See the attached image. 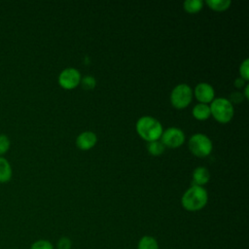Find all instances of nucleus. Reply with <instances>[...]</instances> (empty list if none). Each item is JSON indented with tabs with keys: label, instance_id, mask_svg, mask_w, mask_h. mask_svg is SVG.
<instances>
[{
	"label": "nucleus",
	"instance_id": "nucleus-1",
	"mask_svg": "<svg viewBox=\"0 0 249 249\" xmlns=\"http://www.w3.org/2000/svg\"><path fill=\"white\" fill-rule=\"evenodd\" d=\"M208 200L207 191L201 187L193 185L182 196V206L188 211H198L202 209Z\"/></svg>",
	"mask_w": 249,
	"mask_h": 249
},
{
	"label": "nucleus",
	"instance_id": "nucleus-2",
	"mask_svg": "<svg viewBox=\"0 0 249 249\" xmlns=\"http://www.w3.org/2000/svg\"><path fill=\"white\" fill-rule=\"evenodd\" d=\"M135 128L138 135L147 142L159 140L163 132L161 124L156 118L151 116H143L139 118Z\"/></svg>",
	"mask_w": 249,
	"mask_h": 249
},
{
	"label": "nucleus",
	"instance_id": "nucleus-3",
	"mask_svg": "<svg viewBox=\"0 0 249 249\" xmlns=\"http://www.w3.org/2000/svg\"><path fill=\"white\" fill-rule=\"evenodd\" d=\"M209 107L212 117L219 123H229L233 117V105L229 99L225 97L214 98Z\"/></svg>",
	"mask_w": 249,
	"mask_h": 249
},
{
	"label": "nucleus",
	"instance_id": "nucleus-4",
	"mask_svg": "<svg viewBox=\"0 0 249 249\" xmlns=\"http://www.w3.org/2000/svg\"><path fill=\"white\" fill-rule=\"evenodd\" d=\"M212 141L203 133H195L189 139V149L193 155L198 158H205L212 152Z\"/></svg>",
	"mask_w": 249,
	"mask_h": 249
},
{
	"label": "nucleus",
	"instance_id": "nucleus-5",
	"mask_svg": "<svg viewBox=\"0 0 249 249\" xmlns=\"http://www.w3.org/2000/svg\"><path fill=\"white\" fill-rule=\"evenodd\" d=\"M193 89L187 84L175 86L170 94V102L176 109L186 108L193 99Z\"/></svg>",
	"mask_w": 249,
	"mask_h": 249
},
{
	"label": "nucleus",
	"instance_id": "nucleus-6",
	"mask_svg": "<svg viewBox=\"0 0 249 249\" xmlns=\"http://www.w3.org/2000/svg\"><path fill=\"white\" fill-rule=\"evenodd\" d=\"M161 143L164 145V147H169V148H178L180 147L184 141H185V133L183 132L182 129L179 127H168L166 128L161 136Z\"/></svg>",
	"mask_w": 249,
	"mask_h": 249
},
{
	"label": "nucleus",
	"instance_id": "nucleus-7",
	"mask_svg": "<svg viewBox=\"0 0 249 249\" xmlns=\"http://www.w3.org/2000/svg\"><path fill=\"white\" fill-rule=\"evenodd\" d=\"M81 73L73 67L63 69L58 76V84L62 89H73L81 82Z\"/></svg>",
	"mask_w": 249,
	"mask_h": 249
},
{
	"label": "nucleus",
	"instance_id": "nucleus-8",
	"mask_svg": "<svg viewBox=\"0 0 249 249\" xmlns=\"http://www.w3.org/2000/svg\"><path fill=\"white\" fill-rule=\"evenodd\" d=\"M215 91L213 87L208 83H199L195 88V96L199 103L208 104L214 99Z\"/></svg>",
	"mask_w": 249,
	"mask_h": 249
},
{
	"label": "nucleus",
	"instance_id": "nucleus-9",
	"mask_svg": "<svg viewBox=\"0 0 249 249\" xmlns=\"http://www.w3.org/2000/svg\"><path fill=\"white\" fill-rule=\"evenodd\" d=\"M97 141L96 134L92 131H83L76 138V146L83 151L91 149Z\"/></svg>",
	"mask_w": 249,
	"mask_h": 249
},
{
	"label": "nucleus",
	"instance_id": "nucleus-10",
	"mask_svg": "<svg viewBox=\"0 0 249 249\" xmlns=\"http://www.w3.org/2000/svg\"><path fill=\"white\" fill-rule=\"evenodd\" d=\"M210 180V172L204 166H198L193 171L194 185L203 186Z\"/></svg>",
	"mask_w": 249,
	"mask_h": 249
},
{
	"label": "nucleus",
	"instance_id": "nucleus-11",
	"mask_svg": "<svg viewBox=\"0 0 249 249\" xmlns=\"http://www.w3.org/2000/svg\"><path fill=\"white\" fill-rule=\"evenodd\" d=\"M192 114L195 119L198 121H204L207 120L211 113H210V107L208 104H203V103H197L195 105V107L192 110Z\"/></svg>",
	"mask_w": 249,
	"mask_h": 249
},
{
	"label": "nucleus",
	"instance_id": "nucleus-12",
	"mask_svg": "<svg viewBox=\"0 0 249 249\" xmlns=\"http://www.w3.org/2000/svg\"><path fill=\"white\" fill-rule=\"evenodd\" d=\"M13 170L7 159L0 157V183H6L11 180Z\"/></svg>",
	"mask_w": 249,
	"mask_h": 249
},
{
	"label": "nucleus",
	"instance_id": "nucleus-13",
	"mask_svg": "<svg viewBox=\"0 0 249 249\" xmlns=\"http://www.w3.org/2000/svg\"><path fill=\"white\" fill-rule=\"evenodd\" d=\"M137 249H159L157 239L151 235H144L138 242Z\"/></svg>",
	"mask_w": 249,
	"mask_h": 249
},
{
	"label": "nucleus",
	"instance_id": "nucleus-14",
	"mask_svg": "<svg viewBox=\"0 0 249 249\" xmlns=\"http://www.w3.org/2000/svg\"><path fill=\"white\" fill-rule=\"evenodd\" d=\"M206 4L213 11L223 12L229 9L231 2V0H206Z\"/></svg>",
	"mask_w": 249,
	"mask_h": 249
},
{
	"label": "nucleus",
	"instance_id": "nucleus-15",
	"mask_svg": "<svg viewBox=\"0 0 249 249\" xmlns=\"http://www.w3.org/2000/svg\"><path fill=\"white\" fill-rule=\"evenodd\" d=\"M184 10L188 13L195 14L199 12L203 7V2L201 0H186L183 3Z\"/></svg>",
	"mask_w": 249,
	"mask_h": 249
},
{
	"label": "nucleus",
	"instance_id": "nucleus-16",
	"mask_svg": "<svg viewBox=\"0 0 249 249\" xmlns=\"http://www.w3.org/2000/svg\"><path fill=\"white\" fill-rule=\"evenodd\" d=\"M147 150L152 156H160L164 151V145L160 140L148 142Z\"/></svg>",
	"mask_w": 249,
	"mask_h": 249
},
{
	"label": "nucleus",
	"instance_id": "nucleus-17",
	"mask_svg": "<svg viewBox=\"0 0 249 249\" xmlns=\"http://www.w3.org/2000/svg\"><path fill=\"white\" fill-rule=\"evenodd\" d=\"M80 84L82 85V88L85 89H92L96 85V81L93 76L87 75V76L81 78Z\"/></svg>",
	"mask_w": 249,
	"mask_h": 249
},
{
	"label": "nucleus",
	"instance_id": "nucleus-18",
	"mask_svg": "<svg viewBox=\"0 0 249 249\" xmlns=\"http://www.w3.org/2000/svg\"><path fill=\"white\" fill-rule=\"evenodd\" d=\"M30 249H53V246L49 240L39 239L31 244Z\"/></svg>",
	"mask_w": 249,
	"mask_h": 249
},
{
	"label": "nucleus",
	"instance_id": "nucleus-19",
	"mask_svg": "<svg viewBox=\"0 0 249 249\" xmlns=\"http://www.w3.org/2000/svg\"><path fill=\"white\" fill-rule=\"evenodd\" d=\"M11 146V141L8 135L4 133H0V155L5 154Z\"/></svg>",
	"mask_w": 249,
	"mask_h": 249
},
{
	"label": "nucleus",
	"instance_id": "nucleus-20",
	"mask_svg": "<svg viewBox=\"0 0 249 249\" xmlns=\"http://www.w3.org/2000/svg\"><path fill=\"white\" fill-rule=\"evenodd\" d=\"M239 74L240 78H242L245 81H248L249 79V59L246 58L244 59L240 66H239Z\"/></svg>",
	"mask_w": 249,
	"mask_h": 249
},
{
	"label": "nucleus",
	"instance_id": "nucleus-21",
	"mask_svg": "<svg viewBox=\"0 0 249 249\" xmlns=\"http://www.w3.org/2000/svg\"><path fill=\"white\" fill-rule=\"evenodd\" d=\"M71 246L72 242L66 236L59 238V240L57 241V249H71Z\"/></svg>",
	"mask_w": 249,
	"mask_h": 249
},
{
	"label": "nucleus",
	"instance_id": "nucleus-22",
	"mask_svg": "<svg viewBox=\"0 0 249 249\" xmlns=\"http://www.w3.org/2000/svg\"><path fill=\"white\" fill-rule=\"evenodd\" d=\"M231 103L232 102H240L242 100V94H240L239 92H233L231 95V99H229Z\"/></svg>",
	"mask_w": 249,
	"mask_h": 249
},
{
	"label": "nucleus",
	"instance_id": "nucleus-23",
	"mask_svg": "<svg viewBox=\"0 0 249 249\" xmlns=\"http://www.w3.org/2000/svg\"><path fill=\"white\" fill-rule=\"evenodd\" d=\"M245 80H243L242 78H237V79H235V81H234V86L236 87V88H242V87H244L245 86Z\"/></svg>",
	"mask_w": 249,
	"mask_h": 249
},
{
	"label": "nucleus",
	"instance_id": "nucleus-24",
	"mask_svg": "<svg viewBox=\"0 0 249 249\" xmlns=\"http://www.w3.org/2000/svg\"><path fill=\"white\" fill-rule=\"evenodd\" d=\"M248 89H249V86L248 85H245V89H244V95H245V98H249V93H248Z\"/></svg>",
	"mask_w": 249,
	"mask_h": 249
}]
</instances>
